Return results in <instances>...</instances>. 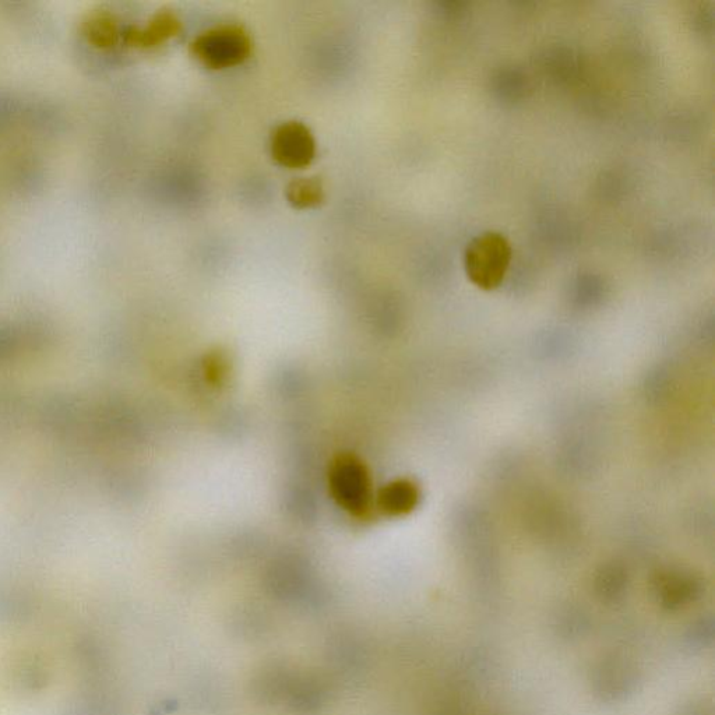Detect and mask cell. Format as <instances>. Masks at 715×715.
<instances>
[{"label":"cell","instance_id":"cell-1","mask_svg":"<svg viewBox=\"0 0 715 715\" xmlns=\"http://www.w3.org/2000/svg\"><path fill=\"white\" fill-rule=\"evenodd\" d=\"M190 52L207 68H234L252 54V41L245 28L221 24L196 37L190 44Z\"/></svg>","mask_w":715,"mask_h":715},{"label":"cell","instance_id":"cell-2","mask_svg":"<svg viewBox=\"0 0 715 715\" xmlns=\"http://www.w3.org/2000/svg\"><path fill=\"white\" fill-rule=\"evenodd\" d=\"M512 259V248L496 232L479 235L466 250L468 278L482 290H493L502 283Z\"/></svg>","mask_w":715,"mask_h":715},{"label":"cell","instance_id":"cell-3","mask_svg":"<svg viewBox=\"0 0 715 715\" xmlns=\"http://www.w3.org/2000/svg\"><path fill=\"white\" fill-rule=\"evenodd\" d=\"M271 154L283 167H308L316 156V143L311 130L301 122H285L271 136Z\"/></svg>","mask_w":715,"mask_h":715},{"label":"cell","instance_id":"cell-4","mask_svg":"<svg viewBox=\"0 0 715 715\" xmlns=\"http://www.w3.org/2000/svg\"><path fill=\"white\" fill-rule=\"evenodd\" d=\"M294 674L281 662L264 665L252 679V692L259 702L277 703L285 699Z\"/></svg>","mask_w":715,"mask_h":715},{"label":"cell","instance_id":"cell-5","mask_svg":"<svg viewBox=\"0 0 715 715\" xmlns=\"http://www.w3.org/2000/svg\"><path fill=\"white\" fill-rule=\"evenodd\" d=\"M285 700L299 714L318 713L326 703L327 689L316 676L294 675Z\"/></svg>","mask_w":715,"mask_h":715},{"label":"cell","instance_id":"cell-6","mask_svg":"<svg viewBox=\"0 0 715 715\" xmlns=\"http://www.w3.org/2000/svg\"><path fill=\"white\" fill-rule=\"evenodd\" d=\"M330 658L338 668L347 672H357L364 667L365 648L351 633H338L330 643Z\"/></svg>","mask_w":715,"mask_h":715},{"label":"cell","instance_id":"cell-7","mask_svg":"<svg viewBox=\"0 0 715 715\" xmlns=\"http://www.w3.org/2000/svg\"><path fill=\"white\" fill-rule=\"evenodd\" d=\"M181 31V19L174 12L164 10V12L158 13L154 17L147 30L137 34V41L142 45H146V47H156V45L169 40V38L176 37Z\"/></svg>","mask_w":715,"mask_h":715},{"label":"cell","instance_id":"cell-8","mask_svg":"<svg viewBox=\"0 0 715 715\" xmlns=\"http://www.w3.org/2000/svg\"><path fill=\"white\" fill-rule=\"evenodd\" d=\"M287 199L298 209L319 206L324 199L322 182L318 178H301L292 181L287 188Z\"/></svg>","mask_w":715,"mask_h":715}]
</instances>
